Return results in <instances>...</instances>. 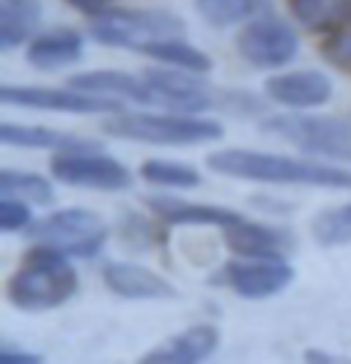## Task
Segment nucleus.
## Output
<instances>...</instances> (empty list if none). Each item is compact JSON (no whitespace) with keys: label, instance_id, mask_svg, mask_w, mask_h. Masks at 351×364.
<instances>
[{"label":"nucleus","instance_id":"nucleus-1","mask_svg":"<svg viewBox=\"0 0 351 364\" xmlns=\"http://www.w3.org/2000/svg\"><path fill=\"white\" fill-rule=\"evenodd\" d=\"M209 170L258 183H283V186H318V189H351V173L332 164L291 159L280 154H263L250 148H228L217 151L209 159Z\"/></svg>","mask_w":351,"mask_h":364},{"label":"nucleus","instance_id":"nucleus-2","mask_svg":"<svg viewBox=\"0 0 351 364\" xmlns=\"http://www.w3.org/2000/svg\"><path fill=\"white\" fill-rule=\"evenodd\" d=\"M77 285L80 279H77L74 266L69 263V255L56 247L36 244L28 252L22 269L11 274L6 285V296L17 310L44 312L66 304L77 293Z\"/></svg>","mask_w":351,"mask_h":364},{"label":"nucleus","instance_id":"nucleus-3","mask_svg":"<svg viewBox=\"0 0 351 364\" xmlns=\"http://www.w3.org/2000/svg\"><path fill=\"white\" fill-rule=\"evenodd\" d=\"M105 132L121 140L148 146H204L222 137V127L195 115H159V112H115Z\"/></svg>","mask_w":351,"mask_h":364},{"label":"nucleus","instance_id":"nucleus-4","mask_svg":"<svg viewBox=\"0 0 351 364\" xmlns=\"http://www.w3.org/2000/svg\"><path fill=\"white\" fill-rule=\"evenodd\" d=\"M263 129L280 140L291 143L305 154L351 162V121L337 115H296L283 112L266 118Z\"/></svg>","mask_w":351,"mask_h":364},{"label":"nucleus","instance_id":"nucleus-5","mask_svg":"<svg viewBox=\"0 0 351 364\" xmlns=\"http://www.w3.org/2000/svg\"><path fill=\"white\" fill-rule=\"evenodd\" d=\"M88 31L99 44L140 53L148 41L182 36L184 22L176 14L159 9H110V11H99L91 19Z\"/></svg>","mask_w":351,"mask_h":364},{"label":"nucleus","instance_id":"nucleus-6","mask_svg":"<svg viewBox=\"0 0 351 364\" xmlns=\"http://www.w3.org/2000/svg\"><path fill=\"white\" fill-rule=\"evenodd\" d=\"M25 236L36 244L56 247L69 257H96L110 236L108 222L88 208H61L50 217L31 222Z\"/></svg>","mask_w":351,"mask_h":364},{"label":"nucleus","instance_id":"nucleus-7","mask_svg":"<svg viewBox=\"0 0 351 364\" xmlns=\"http://www.w3.org/2000/svg\"><path fill=\"white\" fill-rule=\"evenodd\" d=\"M53 178L80 189H99V192H124L132 186V173L102 148L93 151H58L50 159Z\"/></svg>","mask_w":351,"mask_h":364},{"label":"nucleus","instance_id":"nucleus-8","mask_svg":"<svg viewBox=\"0 0 351 364\" xmlns=\"http://www.w3.org/2000/svg\"><path fill=\"white\" fill-rule=\"evenodd\" d=\"M236 50L256 69H280L296 58L299 36L285 19L266 14L244 25L236 38Z\"/></svg>","mask_w":351,"mask_h":364},{"label":"nucleus","instance_id":"nucleus-9","mask_svg":"<svg viewBox=\"0 0 351 364\" xmlns=\"http://www.w3.org/2000/svg\"><path fill=\"white\" fill-rule=\"evenodd\" d=\"M0 102L9 107H33L53 109V112H74V115H91V112H124L118 99L96 96L80 88H41V85H3Z\"/></svg>","mask_w":351,"mask_h":364},{"label":"nucleus","instance_id":"nucleus-10","mask_svg":"<svg viewBox=\"0 0 351 364\" xmlns=\"http://www.w3.org/2000/svg\"><path fill=\"white\" fill-rule=\"evenodd\" d=\"M241 299H272L294 282V266L283 257H247L228 263L217 277Z\"/></svg>","mask_w":351,"mask_h":364},{"label":"nucleus","instance_id":"nucleus-11","mask_svg":"<svg viewBox=\"0 0 351 364\" xmlns=\"http://www.w3.org/2000/svg\"><path fill=\"white\" fill-rule=\"evenodd\" d=\"M266 96L288 109L324 107L332 99V80L318 69H299V72L272 74L263 85Z\"/></svg>","mask_w":351,"mask_h":364},{"label":"nucleus","instance_id":"nucleus-12","mask_svg":"<svg viewBox=\"0 0 351 364\" xmlns=\"http://www.w3.org/2000/svg\"><path fill=\"white\" fill-rule=\"evenodd\" d=\"M146 82L157 93V107L173 109V112H204L214 105L211 88L198 82L192 72L184 69H148Z\"/></svg>","mask_w":351,"mask_h":364},{"label":"nucleus","instance_id":"nucleus-13","mask_svg":"<svg viewBox=\"0 0 351 364\" xmlns=\"http://www.w3.org/2000/svg\"><path fill=\"white\" fill-rule=\"evenodd\" d=\"M102 279L115 296L132 299V301H165L176 299V288L167 282L165 277L151 272L146 266L137 263H121L110 260L102 269Z\"/></svg>","mask_w":351,"mask_h":364},{"label":"nucleus","instance_id":"nucleus-14","mask_svg":"<svg viewBox=\"0 0 351 364\" xmlns=\"http://www.w3.org/2000/svg\"><path fill=\"white\" fill-rule=\"evenodd\" d=\"M222 233L228 247L241 257H283L294 241L291 233L263 222H253V219H241L236 225L225 228Z\"/></svg>","mask_w":351,"mask_h":364},{"label":"nucleus","instance_id":"nucleus-15","mask_svg":"<svg viewBox=\"0 0 351 364\" xmlns=\"http://www.w3.org/2000/svg\"><path fill=\"white\" fill-rule=\"evenodd\" d=\"M72 88H80L96 96H110V99H127L135 105H154L157 107V93L146 82V77H132L127 72H85L69 80Z\"/></svg>","mask_w":351,"mask_h":364},{"label":"nucleus","instance_id":"nucleus-16","mask_svg":"<svg viewBox=\"0 0 351 364\" xmlns=\"http://www.w3.org/2000/svg\"><path fill=\"white\" fill-rule=\"evenodd\" d=\"M0 143L19 148H41V151H93L102 148L99 140L80 137L72 132H58L47 127H28V124H0Z\"/></svg>","mask_w":351,"mask_h":364},{"label":"nucleus","instance_id":"nucleus-17","mask_svg":"<svg viewBox=\"0 0 351 364\" xmlns=\"http://www.w3.org/2000/svg\"><path fill=\"white\" fill-rule=\"evenodd\" d=\"M148 208L159 219H165L170 225H211V228H231L241 222V214L231 211V208H220V205H206V203H187L176 200V198H165V195H154L148 198Z\"/></svg>","mask_w":351,"mask_h":364},{"label":"nucleus","instance_id":"nucleus-18","mask_svg":"<svg viewBox=\"0 0 351 364\" xmlns=\"http://www.w3.org/2000/svg\"><path fill=\"white\" fill-rule=\"evenodd\" d=\"M83 36L72 31V28H56L47 31L31 41L28 47V63L33 69H44V72H56L63 66H72L83 58Z\"/></svg>","mask_w":351,"mask_h":364},{"label":"nucleus","instance_id":"nucleus-19","mask_svg":"<svg viewBox=\"0 0 351 364\" xmlns=\"http://www.w3.org/2000/svg\"><path fill=\"white\" fill-rule=\"evenodd\" d=\"M220 346V331L214 326H192L173 337L167 346L157 348L143 356V362L157 364H195L209 359Z\"/></svg>","mask_w":351,"mask_h":364},{"label":"nucleus","instance_id":"nucleus-20","mask_svg":"<svg viewBox=\"0 0 351 364\" xmlns=\"http://www.w3.org/2000/svg\"><path fill=\"white\" fill-rule=\"evenodd\" d=\"M41 22L38 0H0V50H14L33 36Z\"/></svg>","mask_w":351,"mask_h":364},{"label":"nucleus","instance_id":"nucleus-21","mask_svg":"<svg viewBox=\"0 0 351 364\" xmlns=\"http://www.w3.org/2000/svg\"><path fill=\"white\" fill-rule=\"evenodd\" d=\"M140 53L154 58V60H159V63H167V66H176V69H184V72H192V74H206L211 69V58L204 50L192 47L182 36H167V38H157V41H148Z\"/></svg>","mask_w":351,"mask_h":364},{"label":"nucleus","instance_id":"nucleus-22","mask_svg":"<svg viewBox=\"0 0 351 364\" xmlns=\"http://www.w3.org/2000/svg\"><path fill=\"white\" fill-rule=\"evenodd\" d=\"M291 11L310 31H337L351 22V0H294Z\"/></svg>","mask_w":351,"mask_h":364},{"label":"nucleus","instance_id":"nucleus-23","mask_svg":"<svg viewBox=\"0 0 351 364\" xmlns=\"http://www.w3.org/2000/svg\"><path fill=\"white\" fill-rule=\"evenodd\" d=\"M0 192L14 195L33 205H50L56 200V189L38 173H25V170H0Z\"/></svg>","mask_w":351,"mask_h":364},{"label":"nucleus","instance_id":"nucleus-24","mask_svg":"<svg viewBox=\"0 0 351 364\" xmlns=\"http://www.w3.org/2000/svg\"><path fill=\"white\" fill-rule=\"evenodd\" d=\"M140 176L151 183L170 186V189H195L201 186V173L189 164L167 162V159H148L140 164Z\"/></svg>","mask_w":351,"mask_h":364},{"label":"nucleus","instance_id":"nucleus-25","mask_svg":"<svg viewBox=\"0 0 351 364\" xmlns=\"http://www.w3.org/2000/svg\"><path fill=\"white\" fill-rule=\"evenodd\" d=\"M313 238L321 247H343L351 244V205L327 208L313 219Z\"/></svg>","mask_w":351,"mask_h":364},{"label":"nucleus","instance_id":"nucleus-26","mask_svg":"<svg viewBox=\"0 0 351 364\" xmlns=\"http://www.w3.org/2000/svg\"><path fill=\"white\" fill-rule=\"evenodd\" d=\"M258 0H195L198 14L209 22V25H236L241 19H247L256 11Z\"/></svg>","mask_w":351,"mask_h":364},{"label":"nucleus","instance_id":"nucleus-27","mask_svg":"<svg viewBox=\"0 0 351 364\" xmlns=\"http://www.w3.org/2000/svg\"><path fill=\"white\" fill-rule=\"evenodd\" d=\"M31 222H33V217H31L28 200L14 198V195H3V198H0V230H3V233L28 230Z\"/></svg>","mask_w":351,"mask_h":364},{"label":"nucleus","instance_id":"nucleus-28","mask_svg":"<svg viewBox=\"0 0 351 364\" xmlns=\"http://www.w3.org/2000/svg\"><path fill=\"white\" fill-rule=\"evenodd\" d=\"M324 58H327L332 66H337V69L351 72V22L343 25V28H337L332 36L327 38V44H324Z\"/></svg>","mask_w":351,"mask_h":364},{"label":"nucleus","instance_id":"nucleus-29","mask_svg":"<svg viewBox=\"0 0 351 364\" xmlns=\"http://www.w3.org/2000/svg\"><path fill=\"white\" fill-rule=\"evenodd\" d=\"M0 362H17V364H38L41 362V356L36 353H28V350H14V348L3 346L0 348Z\"/></svg>","mask_w":351,"mask_h":364},{"label":"nucleus","instance_id":"nucleus-30","mask_svg":"<svg viewBox=\"0 0 351 364\" xmlns=\"http://www.w3.org/2000/svg\"><path fill=\"white\" fill-rule=\"evenodd\" d=\"M72 9H80V11H88V14H99L102 9H108L115 0H66Z\"/></svg>","mask_w":351,"mask_h":364}]
</instances>
